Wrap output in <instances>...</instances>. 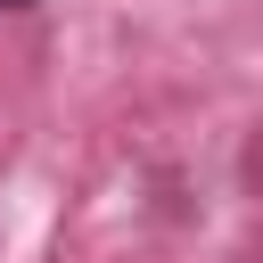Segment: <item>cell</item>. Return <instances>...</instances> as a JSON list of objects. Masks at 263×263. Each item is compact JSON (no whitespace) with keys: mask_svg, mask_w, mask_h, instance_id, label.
I'll return each mask as SVG.
<instances>
[{"mask_svg":"<svg viewBox=\"0 0 263 263\" xmlns=\"http://www.w3.org/2000/svg\"><path fill=\"white\" fill-rule=\"evenodd\" d=\"M0 8H33V0H0Z\"/></svg>","mask_w":263,"mask_h":263,"instance_id":"cell-1","label":"cell"}]
</instances>
